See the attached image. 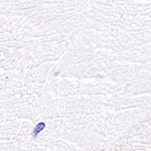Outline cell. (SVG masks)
<instances>
[{"instance_id":"cell-1","label":"cell","mask_w":151,"mask_h":151,"mask_svg":"<svg viewBox=\"0 0 151 151\" xmlns=\"http://www.w3.org/2000/svg\"><path fill=\"white\" fill-rule=\"evenodd\" d=\"M45 128V124L43 123V122H40V123L37 124V125L35 126V128H33L32 136H33V137H36V136L38 135V133L41 132V131H42Z\"/></svg>"}]
</instances>
